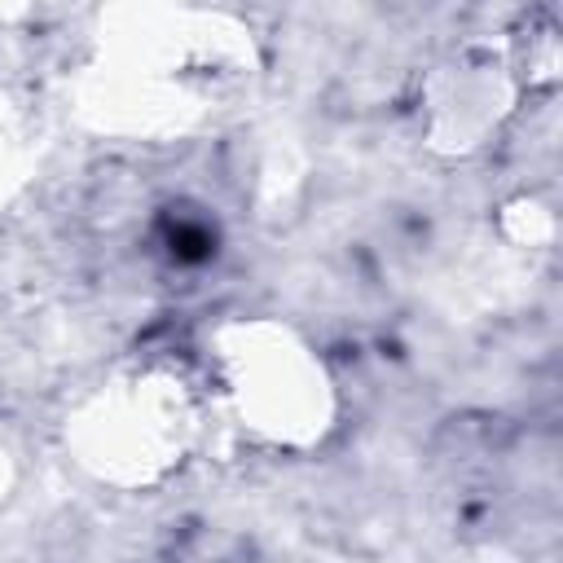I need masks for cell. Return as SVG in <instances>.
I'll return each instance as SVG.
<instances>
[{
  "label": "cell",
  "mask_w": 563,
  "mask_h": 563,
  "mask_svg": "<svg viewBox=\"0 0 563 563\" xmlns=\"http://www.w3.org/2000/svg\"><path fill=\"white\" fill-rule=\"evenodd\" d=\"M224 383L238 413L273 440H308L325 422L321 365L286 330L251 321L220 334Z\"/></svg>",
  "instance_id": "cell-1"
},
{
  "label": "cell",
  "mask_w": 563,
  "mask_h": 563,
  "mask_svg": "<svg viewBox=\"0 0 563 563\" xmlns=\"http://www.w3.org/2000/svg\"><path fill=\"white\" fill-rule=\"evenodd\" d=\"M185 409L172 383L136 378L92 400L79 418L84 462L110 479H150L180 449Z\"/></svg>",
  "instance_id": "cell-2"
},
{
  "label": "cell",
  "mask_w": 563,
  "mask_h": 563,
  "mask_svg": "<svg viewBox=\"0 0 563 563\" xmlns=\"http://www.w3.org/2000/svg\"><path fill=\"white\" fill-rule=\"evenodd\" d=\"M444 79L453 84V92L435 101V128L457 141L479 136L506 106V70L493 62H457Z\"/></svg>",
  "instance_id": "cell-3"
}]
</instances>
